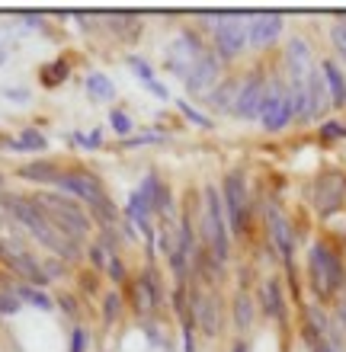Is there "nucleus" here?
Returning <instances> with one entry per match:
<instances>
[{
  "mask_svg": "<svg viewBox=\"0 0 346 352\" xmlns=\"http://www.w3.org/2000/svg\"><path fill=\"white\" fill-rule=\"evenodd\" d=\"M3 205H7V212L17 218L23 228H26L32 237H36L39 243H45L52 253H58V256H65V260H71V256H77V241L74 237H67L58 224L48 221V214L39 208L32 199H19V195H7L3 199Z\"/></svg>",
  "mask_w": 346,
  "mask_h": 352,
  "instance_id": "f257e3e1",
  "label": "nucleus"
},
{
  "mask_svg": "<svg viewBox=\"0 0 346 352\" xmlns=\"http://www.w3.org/2000/svg\"><path fill=\"white\" fill-rule=\"evenodd\" d=\"M202 237H206L215 266H225L228 253H231V234H228L225 202L215 186H206V195H202Z\"/></svg>",
  "mask_w": 346,
  "mask_h": 352,
  "instance_id": "f03ea898",
  "label": "nucleus"
},
{
  "mask_svg": "<svg viewBox=\"0 0 346 352\" xmlns=\"http://www.w3.org/2000/svg\"><path fill=\"white\" fill-rule=\"evenodd\" d=\"M32 202H36L39 208L48 214V221L58 224L67 237L80 241V237L90 234V218H87L84 208H80L71 195H65V192H39Z\"/></svg>",
  "mask_w": 346,
  "mask_h": 352,
  "instance_id": "7ed1b4c3",
  "label": "nucleus"
},
{
  "mask_svg": "<svg viewBox=\"0 0 346 352\" xmlns=\"http://www.w3.org/2000/svg\"><path fill=\"white\" fill-rule=\"evenodd\" d=\"M308 276H311V288L318 292V298H334L343 288V263L327 243H314L308 253Z\"/></svg>",
  "mask_w": 346,
  "mask_h": 352,
  "instance_id": "20e7f679",
  "label": "nucleus"
},
{
  "mask_svg": "<svg viewBox=\"0 0 346 352\" xmlns=\"http://www.w3.org/2000/svg\"><path fill=\"white\" fill-rule=\"evenodd\" d=\"M215 26V48L218 58H234L247 48V36H250V16L244 13H228V16H212L208 19Z\"/></svg>",
  "mask_w": 346,
  "mask_h": 352,
  "instance_id": "39448f33",
  "label": "nucleus"
},
{
  "mask_svg": "<svg viewBox=\"0 0 346 352\" xmlns=\"http://www.w3.org/2000/svg\"><path fill=\"white\" fill-rule=\"evenodd\" d=\"M221 202H225L228 228L234 234L247 231V218H250V202H247V179L241 170H231L221 183Z\"/></svg>",
  "mask_w": 346,
  "mask_h": 352,
  "instance_id": "423d86ee",
  "label": "nucleus"
},
{
  "mask_svg": "<svg viewBox=\"0 0 346 352\" xmlns=\"http://www.w3.org/2000/svg\"><path fill=\"white\" fill-rule=\"evenodd\" d=\"M295 119V102H292V90L279 80L266 84V96H263V112L260 122L266 131H282L289 122Z\"/></svg>",
  "mask_w": 346,
  "mask_h": 352,
  "instance_id": "0eeeda50",
  "label": "nucleus"
},
{
  "mask_svg": "<svg viewBox=\"0 0 346 352\" xmlns=\"http://www.w3.org/2000/svg\"><path fill=\"white\" fill-rule=\"evenodd\" d=\"M0 260L7 263L17 276H23L29 285H42L45 282V266L26 250V247H19V241H3L0 237Z\"/></svg>",
  "mask_w": 346,
  "mask_h": 352,
  "instance_id": "6e6552de",
  "label": "nucleus"
},
{
  "mask_svg": "<svg viewBox=\"0 0 346 352\" xmlns=\"http://www.w3.org/2000/svg\"><path fill=\"white\" fill-rule=\"evenodd\" d=\"M346 202V176L337 173V170H327V173L318 176V183H314V208L318 214H334L340 212Z\"/></svg>",
  "mask_w": 346,
  "mask_h": 352,
  "instance_id": "1a4fd4ad",
  "label": "nucleus"
},
{
  "mask_svg": "<svg viewBox=\"0 0 346 352\" xmlns=\"http://www.w3.org/2000/svg\"><path fill=\"white\" fill-rule=\"evenodd\" d=\"M58 189L65 195H71V199H80V202H90L94 205L96 199H103V186H100V179H96L94 173H87V170H71V173H61V179H58Z\"/></svg>",
  "mask_w": 346,
  "mask_h": 352,
  "instance_id": "9d476101",
  "label": "nucleus"
},
{
  "mask_svg": "<svg viewBox=\"0 0 346 352\" xmlns=\"http://www.w3.org/2000/svg\"><path fill=\"white\" fill-rule=\"evenodd\" d=\"M167 67L170 71H173V74L177 77H183V80H186L189 77V71H193V67H196V61L199 58H202V42H199L196 36H180L177 42H173V45H170V52H167Z\"/></svg>",
  "mask_w": 346,
  "mask_h": 352,
  "instance_id": "9b49d317",
  "label": "nucleus"
},
{
  "mask_svg": "<svg viewBox=\"0 0 346 352\" xmlns=\"http://www.w3.org/2000/svg\"><path fill=\"white\" fill-rule=\"evenodd\" d=\"M263 96H266V84L260 74H250L244 80V87H237V100H234V112L241 119H260L263 112Z\"/></svg>",
  "mask_w": 346,
  "mask_h": 352,
  "instance_id": "f8f14e48",
  "label": "nucleus"
},
{
  "mask_svg": "<svg viewBox=\"0 0 346 352\" xmlns=\"http://www.w3.org/2000/svg\"><path fill=\"white\" fill-rule=\"evenodd\" d=\"M282 36V16L279 13H253L250 16V36L247 45L253 48H266Z\"/></svg>",
  "mask_w": 346,
  "mask_h": 352,
  "instance_id": "ddd939ff",
  "label": "nucleus"
},
{
  "mask_svg": "<svg viewBox=\"0 0 346 352\" xmlns=\"http://www.w3.org/2000/svg\"><path fill=\"white\" fill-rule=\"evenodd\" d=\"M218 74H221V61H218V55L202 52V58H199L196 67H193V71H189V77H186V90L189 93L208 90V87H215Z\"/></svg>",
  "mask_w": 346,
  "mask_h": 352,
  "instance_id": "4468645a",
  "label": "nucleus"
},
{
  "mask_svg": "<svg viewBox=\"0 0 346 352\" xmlns=\"http://www.w3.org/2000/svg\"><path fill=\"white\" fill-rule=\"evenodd\" d=\"M193 317H196L199 330L206 336H215L218 327H221V307H218V298L212 295H193Z\"/></svg>",
  "mask_w": 346,
  "mask_h": 352,
  "instance_id": "2eb2a0df",
  "label": "nucleus"
},
{
  "mask_svg": "<svg viewBox=\"0 0 346 352\" xmlns=\"http://www.w3.org/2000/svg\"><path fill=\"white\" fill-rule=\"evenodd\" d=\"M285 65H289L292 80H308L314 65H311V48L305 38H289V45H285Z\"/></svg>",
  "mask_w": 346,
  "mask_h": 352,
  "instance_id": "dca6fc26",
  "label": "nucleus"
},
{
  "mask_svg": "<svg viewBox=\"0 0 346 352\" xmlns=\"http://www.w3.org/2000/svg\"><path fill=\"white\" fill-rule=\"evenodd\" d=\"M266 228H270L272 247L279 250V256L289 260L292 250H295V241H292V228H289V221H285V214H282L279 208H270V214H266Z\"/></svg>",
  "mask_w": 346,
  "mask_h": 352,
  "instance_id": "f3484780",
  "label": "nucleus"
},
{
  "mask_svg": "<svg viewBox=\"0 0 346 352\" xmlns=\"http://www.w3.org/2000/svg\"><path fill=\"white\" fill-rule=\"evenodd\" d=\"M327 102H330V93L327 84H324V74L321 71H311L308 77V116H324L327 112Z\"/></svg>",
  "mask_w": 346,
  "mask_h": 352,
  "instance_id": "a211bd4d",
  "label": "nucleus"
},
{
  "mask_svg": "<svg viewBox=\"0 0 346 352\" xmlns=\"http://www.w3.org/2000/svg\"><path fill=\"white\" fill-rule=\"evenodd\" d=\"M321 74H324V84H327L330 102H334V106H346V77L337 67V61H324V65H321Z\"/></svg>",
  "mask_w": 346,
  "mask_h": 352,
  "instance_id": "6ab92c4d",
  "label": "nucleus"
},
{
  "mask_svg": "<svg viewBox=\"0 0 346 352\" xmlns=\"http://www.w3.org/2000/svg\"><path fill=\"white\" fill-rule=\"evenodd\" d=\"M135 307H138L141 317L154 314V307H158V282H154L151 272L135 285Z\"/></svg>",
  "mask_w": 346,
  "mask_h": 352,
  "instance_id": "aec40b11",
  "label": "nucleus"
},
{
  "mask_svg": "<svg viewBox=\"0 0 346 352\" xmlns=\"http://www.w3.org/2000/svg\"><path fill=\"white\" fill-rule=\"evenodd\" d=\"M87 96L90 100H96V102H109V100H116V87H113V80L106 74H90L87 77Z\"/></svg>",
  "mask_w": 346,
  "mask_h": 352,
  "instance_id": "412c9836",
  "label": "nucleus"
},
{
  "mask_svg": "<svg viewBox=\"0 0 346 352\" xmlns=\"http://www.w3.org/2000/svg\"><path fill=\"white\" fill-rule=\"evenodd\" d=\"M19 176H23V179H32V183H52V186H58L61 170H58L55 164H26V167L19 170Z\"/></svg>",
  "mask_w": 346,
  "mask_h": 352,
  "instance_id": "4be33fe9",
  "label": "nucleus"
},
{
  "mask_svg": "<svg viewBox=\"0 0 346 352\" xmlns=\"http://www.w3.org/2000/svg\"><path fill=\"white\" fill-rule=\"evenodd\" d=\"M7 148L10 151H45L48 138L42 135V131H36V129H26V131H19L17 138H10Z\"/></svg>",
  "mask_w": 346,
  "mask_h": 352,
  "instance_id": "5701e85b",
  "label": "nucleus"
},
{
  "mask_svg": "<svg viewBox=\"0 0 346 352\" xmlns=\"http://www.w3.org/2000/svg\"><path fill=\"white\" fill-rule=\"evenodd\" d=\"M90 208H94V214H96V221L103 224L106 231H113L116 224H125V214H119V208H116L113 202H109V199H96L94 205H90Z\"/></svg>",
  "mask_w": 346,
  "mask_h": 352,
  "instance_id": "b1692460",
  "label": "nucleus"
},
{
  "mask_svg": "<svg viewBox=\"0 0 346 352\" xmlns=\"http://www.w3.org/2000/svg\"><path fill=\"white\" fill-rule=\"evenodd\" d=\"M263 307H266L270 317H279V320H282V314H285V307H282V288L276 278H270V282L263 285Z\"/></svg>",
  "mask_w": 346,
  "mask_h": 352,
  "instance_id": "393cba45",
  "label": "nucleus"
},
{
  "mask_svg": "<svg viewBox=\"0 0 346 352\" xmlns=\"http://www.w3.org/2000/svg\"><path fill=\"white\" fill-rule=\"evenodd\" d=\"M234 324H237V330H247L253 324V301L247 292H237V298H234Z\"/></svg>",
  "mask_w": 346,
  "mask_h": 352,
  "instance_id": "a878e982",
  "label": "nucleus"
},
{
  "mask_svg": "<svg viewBox=\"0 0 346 352\" xmlns=\"http://www.w3.org/2000/svg\"><path fill=\"white\" fill-rule=\"evenodd\" d=\"M13 292H17L19 301H26V305H32V307H42V311H52V298H48L45 292H39L36 285H19V288H13Z\"/></svg>",
  "mask_w": 346,
  "mask_h": 352,
  "instance_id": "bb28decb",
  "label": "nucleus"
},
{
  "mask_svg": "<svg viewBox=\"0 0 346 352\" xmlns=\"http://www.w3.org/2000/svg\"><path fill=\"white\" fill-rule=\"evenodd\" d=\"M67 80V65L65 61H55L52 67H42V84L45 87H58Z\"/></svg>",
  "mask_w": 346,
  "mask_h": 352,
  "instance_id": "cd10ccee",
  "label": "nucleus"
},
{
  "mask_svg": "<svg viewBox=\"0 0 346 352\" xmlns=\"http://www.w3.org/2000/svg\"><path fill=\"white\" fill-rule=\"evenodd\" d=\"M234 100H237V93H234V84H221V90L212 93V102H215L218 109H234Z\"/></svg>",
  "mask_w": 346,
  "mask_h": 352,
  "instance_id": "c85d7f7f",
  "label": "nucleus"
},
{
  "mask_svg": "<svg viewBox=\"0 0 346 352\" xmlns=\"http://www.w3.org/2000/svg\"><path fill=\"white\" fill-rule=\"evenodd\" d=\"M19 307H23V301L17 298V292H0V314H17Z\"/></svg>",
  "mask_w": 346,
  "mask_h": 352,
  "instance_id": "c756f323",
  "label": "nucleus"
},
{
  "mask_svg": "<svg viewBox=\"0 0 346 352\" xmlns=\"http://www.w3.org/2000/svg\"><path fill=\"white\" fill-rule=\"evenodd\" d=\"M103 314H106V324H116V320H119V292H109V295H106Z\"/></svg>",
  "mask_w": 346,
  "mask_h": 352,
  "instance_id": "7c9ffc66",
  "label": "nucleus"
},
{
  "mask_svg": "<svg viewBox=\"0 0 346 352\" xmlns=\"http://www.w3.org/2000/svg\"><path fill=\"white\" fill-rule=\"evenodd\" d=\"M74 144H80V148H100L103 144V135H100V129L96 131H90V135H74Z\"/></svg>",
  "mask_w": 346,
  "mask_h": 352,
  "instance_id": "2f4dec72",
  "label": "nucleus"
},
{
  "mask_svg": "<svg viewBox=\"0 0 346 352\" xmlns=\"http://www.w3.org/2000/svg\"><path fill=\"white\" fill-rule=\"evenodd\" d=\"M330 38H334V45H337V52L346 61V23H337V26L330 29Z\"/></svg>",
  "mask_w": 346,
  "mask_h": 352,
  "instance_id": "473e14b6",
  "label": "nucleus"
},
{
  "mask_svg": "<svg viewBox=\"0 0 346 352\" xmlns=\"http://www.w3.org/2000/svg\"><path fill=\"white\" fill-rule=\"evenodd\" d=\"M109 122H113V129L119 131V135H129L131 131V119L125 112H109Z\"/></svg>",
  "mask_w": 346,
  "mask_h": 352,
  "instance_id": "72a5a7b5",
  "label": "nucleus"
},
{
  "mask_svg": "<svg viewBox=\"0 0 346 352\" xmlns=\"http://www.w3.org/2000/svg\"><path fill=\"white\" fill-rule=\"evenodd\" d=\"M129 67H131V71H135V74L141 77V80H144V84H151V80H154V71H151V67L144 65L141 58H131V61H129Z\"/></svg>",
  "mask_w": 346,
  "mask_h": 352,
  "instance_id": "f704fd0d",
  "label": "nucleus"
},
{
  "mask_svg": "<svg viewBox=\"0 0 346 352\" xmlns=\"http://www.w3.org/2000/svg\"><path fill=\"white\" fill-rule=\"evenodd\" d=\"M177 106H180V109H183V112H186V119H189V122H196V125H202V129H208V125H212V122H208L206 116H199V112L193 109V106H189V102H183V100H180Z\"/></svg>",
  "mask_w": 346,
  "mask_h": 352,
  "instance_id": "c9c22d12",
  "label": "nucleus"
},
{
  "mask_svg": "<svg viewBox=\"0 0 346 352\" xmlns=\"http://www.w3.org/2000/svg\"><path fill=\"white\" fill-rule=\"evenodd\" d=\"M90 260H94V266H106V263H109V256H106V243H103V241L90 247Z\"/></svg>",
  "mask_w": 346,
  "mask_h": 352,
  "instance_id": "e433bc0d",
  "label": "nucleus"
},
{
  "mask_svg": "<svg viewBox=\"0 0 346 352\" xmlns=\"http://www.w3.org/2000/svg\"><path fill=\"white\" fill-rule=\"evenodd\" d=\"M321 135H324V138H343L346 125H340V122H327V125L321 129Z\"/></svg>",
  "mask_w": 346,
  "mask_h": 352,
  "instance_id": "4c0bfd02",
  "label": "nucleus"
},
{
  "mask_svg": "<svg viewBox=\"0 0 346 352\" xmlns=\"http://www.w3.org/2000/svg\"><path fill=\"white\" fill-rule=\"evenodd\" d=\"M106 266H109V276H113V282H122V278H125V266H122L119 256H109V263H106Z\"/></svg>",
  "mask_w": 346,
  "mask_h": 352,
  "instance_id": "58836bf2",
  "label": "nucleus"
},
{
  "mask_svg": "<svg viewBox=\"0 0 346 352\" xmlns=\"http://www.w3.org/2000/svg\"><path fill=\"white\" fill-rule=\"evenodd\" d=\"M71 352H87V333L77 327L74 336H71Z\"/></svg>",
  "mask_w": 346,
  "mask_h": 352,
  "instance_id": "ea45409f",
  "label": "nucleus"
},
{
  "mask_svg": "<svg viewBox=\"0 0 346 352\" xmlns=\"http://www.w3.org/2000/svg\"><path fill=\"white\" fill-rule=\"evenodd\" d=\"M3 96H7V100H13V102H26L29 100V90H13V87H7V90H3Z\"/></svg>",
  "mask_w": 346,
  "mask_h": 352,
  "instance_id": "a19ab883",
  "label": "nucleus"
},
{
  "mask_svg": "<svg viewBox=\"0 0 346 352\" xmlns=\"http://www.w3.org/2000/svg\"><path fill=\"white\" fill-rule=\"evenodd\" d=\"M144 87H148V90H151V93H154V96H158V100H167V96H170V93H167V90H164V87H160V84H158V80H151V84H144Z\"/></svg>",
  "mask_w": 346,
  "mask_h": 352,
  "instance_id": "79ce46f5",
  "label": "nucleus"
},
{
  "mask_svg": "<svg viewBox=\"0 0 346 352\" xmlns=\"http://www.w3.org/2000/svg\"><path fill=\"white\" fill-rule=\"evenodd\" d=\"M340 317H343V324H346V298L340 301Z\"/></svg>",
  "mask_w": 346,
  "mask_h": 352,
  "instance_id": "37998d69",
  "label": "nucleus"
}]
</instances>
